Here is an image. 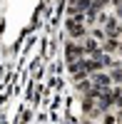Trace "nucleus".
Returning a JSON list of instances; mask_svg holds the SVG:
<instances>
[{
	"mask_svg": "<svg viewBox=\"0 0 122 124\" xmlns=\"http://www.w3.org/2000/svg\"><path fill=\"white\" fill-rule=\"evenodd\" d=\"M87 8H90V0H70L67 13H70V15H75V13H85Z\"/></svg>",
	"mask_w": 122,
	"mask_h": 124,
	"instance_id": "obj_4",
	"label": "nucleus"
},
{
	"mask_svg": "<svg viewBox=\"0 0 122 124\" xmlns=\"http://www.w3.org/2000/svg\"><path fill=\"white\" fill-rule=\"evenodd\" d=\"M100 117H102V124H115V114L112 112H102Z\"/></svg>",
	"mask_w": 122,
	"mask_h": 124,
	"instance_id": "obj_5",
	"label": "nucleus"
},
{
	"mask_svg": "<svg viewBox=\"0 0 122 124\" xmlns=\"http://www.w3.org/2000/svg\"><path fill=\"white\" fill-rule=\"evenodd\" d=\"M90 82H92V87L95 89H110L112 87V79H110V75L107 72H92V75H90Z\"/></svg>",
	"mask_w": 122,
	"mask_h": 124,
	"instance_id": "obj_3",
	"label": "nucleus"
},
{
	"mask_svg": "<svg viewBox=\"0 0 122 124\" xmlns=\"http://www.w3.org/2000/svg\"><path fill=\"white\" fill-rule=\"evenodd\" d=\"M115 124H120V122H115Z\"/></svg>",
	"mask_w": 122,
	"mask_h": 124,
	"instance_id": "obj_6",
	"label": "nucleus"
},
{
	"mask_svg": "<svg viewBox=\"0 0 122 124\" xmlns=\"http://www.w3.org/2000/svg\"><path fill=\"white\" fill-rule=\"evenodd\" d=\"M65 30H67V35H70V37H75V40H82V37L87 35L85 23H82V20H75V17H67Z\"/></svg>",
	"mask_w": 122,
	"mask_h": 124,
	"instance_id": "obj_1",
	"label": "nucleus"
},
{
	"mask_svg": "<svg viewBox=\"0 0 122 124\" xmlns=\"http://www.w3.org/2000/svg\"><path fill=\"white\" fill-rule=\"evenodd\" d=\"M82 57H87V55H85V50H82V45H80L77 40H70V42L65 45V60H67V65H70V62L82 60Z\"/></svg>",
	"mask_w": 122,
	"mask_h": 124,
	"instance_id": "obj_2",
	"label": "nucleus"
}]
</instances>
